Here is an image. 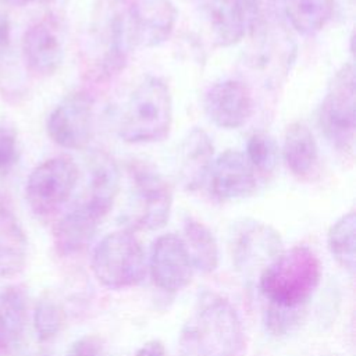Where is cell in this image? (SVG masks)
I'll list each match as a JSON object with an SVG mask.
<instances>
[{"instance_id":"6","label":"cell","mask_w":356,"mask_h":356,"mask_svg":"<svg viewBox=\"0 0 356 356\" xmlns=\"http://www.w3.org/2000/svg\"><path fill=\"white\" fill-rule=\"evenodd\" d=\"M131 193L127 221L136 229H159L165 225L172 207V191L164 177L150 164L132 161L128 165Z\"/></svg>"},{"instance_id":"29","label":"cell","mask_w":356,"mask_h":356,"mask_svg":"<svg viewBox=\"0 0 356 356\" xmlns=\"http://www.w3.org/2000/svg\"><path fill=\"white\" fill-rule=\"evenodd\" d=\"M18 160L17 131L8 121L0 122V178L6 177Z\"/></svg>"},{"instance_id":"2","label":"cell","mask_w":356,"mask_h":356,"mask_svg":"<svg viewBox=\"0 0 356 356\" xmlns=\"http://www.w3.org/2000/svg\"><path fill=\"white\" fill-rule=\"evenodd\" d=\"M185 356H239L243 328L235 307L222 296L206 292L181 337Z\"/></svg>"},{"instance_id":"15","label":"cell","mask_w":356,"mask_h":356,"mask_svg":"<svg viewBox=\"0 0 356 356\" xmlns=\"http://www.w3.org/2000/svg\"><path fill=\"white\" fill-rule=\"evenodd\" d=\"M193 266L184 243L175 234L159 236L150 253V273L153 282L167 292L184 289L192 278Z\"/></svg>"},{"instance_id":"4","label":"cell","mask_w":356,"mask_h":356,"mask_svg":"<svg viewBox=\"0 0 356 356\" xmlns=\"http://www.w3.org/2000/svg\"><path fill=\"white\" fill-rule=\"evenodd\" d=\"M172 124V97L168 83L147 75L132 90L118 125L127 143H153L168 136Z\"/></svg>"},{"instance_id":"12","label":"cell","mask_w":356,"mask_h":356,"mask_svg":"<svg viewBox=\"0 0 356 356\" xmlns=\"http://www.w3.org/2000/svg\"><path fill=\"white\" fill-rule=\"evenodd\" d=\"M253 44L250 49V64L260 71L267 83L277 85L291 70L296 46L281 26L266 25L259 21L252 28Z\"/></svg>"},{"instance_id":"17","label":"cell","mask_w":356,"mask_h":356,"mask_svg":"<svg viewBox=\"0 0 356 356\" xmlns=\"http://www.w3.org/2000/svg\"><path fill=\"white\" fill-rule=\"evenodd\" d=\"M104 217L106 214L86 200L67 211L57 221L53 231L57 253L61 256H72L86 249Z\"/></svg>"},{"instance_id":"26","label":"cell","mask_w":356,"mask_h":356,"mask_svg":"<svg viewBox=\"0 0 356 356\" xmlns=\"http://www.w3.org/2000/svg\"><path fill=\"white\" fill-rule=\"evenodd\" d=\"M328 249L332 257L349 273L356 266V214L349 211L339 217L328 231Z\"/></svg>"},{"instance_id":"28","label":"cell","mask_w":356,"mask_h":356,"mask_svg":"<svg viewBox=\"0 0 356 356\" xmlns=\"http://www.w3.org/2000/svg\"><path fill=\"white\" fill-rule=\"evenodd\" d=\"M64 324V312L51 298H42L33 312V327L38 339L44 342L54 338Z\"/></svg>"},{"instance_id":"18","label":"cell","mask_w":356,"mask_h":356,"mask_svg":"<svg viewBox=\"0 0 356 356\" xmlns=\"http://www.w3.org/2000/svg\"><path fill=\"white\" fill-rule=\"evenodd\" d=\"M177 15L171 0H135L132 8L135 49L163 44L174 31Z\"/></svg>"},{"instance_id":"32","label":"cell","mask_w":356,"mask_h":356,"mask_svg":"<svg viewBox=\"0 0 356 356\" xmlns=\"http://www.w3.org/2000/svg\"><path fill=\"white\" fill-rule=\"evenodd\" d=\"M7 0H0V46L6 44L8 38V14L6 7Z\"/></svg>"},{"instance_id":"33","label":"cell","mask_w":356,"mask_h":356,"mask_svg":"<svg viewBox=\"0 0 356 356\" xmlns=\"http://www.w3.org/2000/svg\"><path fill=\"white\" fill-rule=\"evenodd\" d=\"M11 1H15V3H38V4H43V3H50L51 0H11Z\"/></svg>"},{"instance_id":"16","label":"cell","mask_w":356,"mask_h":356,"mask_svg":"<svg viewBox=\"0 0 356 356\" xmlns=\"http://www.w3.org/2000/svg\"><path fill=\"white\" fill-rule=\"evenodd\" d=\"M211 193L220 200H236L250 196L257 185V178L245 154L225 150L214 159L209 178Z\"/></svg>"},{"instance_id":"30","label":"cell","mask_w":356,"mask_h":356,"mask_svg":"<svg viewBox=\"0 0 356 356\" xmlns=\"http://www.w3.org/2000/svg\"><path fill=\"white\" fill-rule=\"evenodd\" d=\"M67 356H100V346L95 337H82L68 349Z\"/></svg>"},{"instance_id":"24","label":"cell","mask_w":356,"mask_h":356,"mask_svg":"<svg viewBox=\"0 0 356 356\" xmlns=\"http://www.w3.org/2000/svg\"><path fill=\"white\" fill-rule=\"evenodd\" d=\"M291 26L300 35L312 36L331 19L335 0H282Z\"/></svg>"},{"instance_id":"20","label":"cell","mask_w":356,"mask_h":356,"mask_svg":"<svg viewBox=\"0 0 356 356\" xmlns=\"http://www.w3.org/2000/svg\"><path fill=\"white\" fill-rule=\"evenodd\" d=\"M28 321V300L21 285L0 292V352L13 355L22 343Z\"/></svg>"},{"instance_id":"14","label":"cell","mask_w":356,"mask_h":356,"mask_svg":"<svg viewBox=\"0 0 356 356\" xmlns=\"http://www.w3.org/2000/svg\"><path fill=\"white\" fill-rule=\"evenodd\" d=\"M203 107L216 127L236 129L246 124L253 113L252 92L241 81L224 79L209 88Z\"/></svg>"},{"instance_id":"23","label":"cell","mask_w":356,"mask_h":356,"mask_svg":"<svg viewBox=\"0 0 356 356\" xmlns=\"http://www.w3.org/2000/svg\"><path fill=\"white\" fill-rule=\"evenodd\" d=\"M317 143L310 128L295 121L288 125L284 136L282 157L289 171L296 177L307 175L317 163Z\"/></svg>"},{"instance_id":"13","label":"cell","mask_w":356,"mask_h":356,"mask_svg":"<svg viewBox=\"0 0 356 356\" xmlns=\"http://www.w3.org/2000/svg\"><path fill=\"white\" fill-rule=\"evenodd\" d=\"M22 57L26 67L39 74L56 72L64 60V31L60 21L46 15L31 25L21 42Z\"/></svg>"},{"instance_id":"9","label":"cell","mask_w":356,"mask_h":356,"mask_svg":"<svg viewBox=\"0 0 356 356\" xmlns=\"http://www.w3.org/2000/svg\"><path fill=\"white\" fill-rule=\"evenodd\" d=\"M93 100L85 92L65 96L47 118L50 139L64 149H85L93 138Z\"/></svg>"},{"instance_id":"1","label":"cell","mask_w":356,"mask_h":356,"mask_svg":"<svg viewBox=\"0 0 356 356\" xmlns=\"http://www.w3.org/2000/svg\"><path fill=\"white\" fill-rule=\"evenodd\" d=\"M134 3L135 0H97L93 6L86 53L97 79H107L124 70L135 49Z\"/></svg>"},{"instance_id":"7","label":"cell","mask_w":356,"mask_h":356,"mask_svg":"<svg viewBox=\"0 0 356 356\" xmlns=\"http://www.w3.org/2000/svg\"><path fill=\"white\" fill-rule=\"evenodd\" d=\"M355 68L342 65L332 76L318 113V124L328 142L339 152H352L355 143Z\"/></svg>"},{"instance_id":"10","label":"cell","mask_w":356,"mask_h":356,"mask_svg":"<svg viewBox=\"0 0 356 356\" xmlns=\"http://www.w3.org/2000/svg\"><path fill=\"white\" fill-rule=\"evenodd\" d=\"M232 261L246 277L261 271L282 252L280 234L270 225L245 220L232 235Z\"/></svg>"},{"instance_id":"22","label":"cell","mask_w":356,"mask_h":356,"mask_svg":"<svg viewBox=\"0 0 356 356\" xmlns=\"http://www.w3.org/2000/svg\"><path fill=\"white\" fill-rule=\"evenodd\" d=\"M26 263V238L10 206L0 200V277L18 275Z\"/></svg>"},{"instance_id":"25","label":"cell","mask_w":356,"mask_h":356,"mask_svg":"<svg viewBox=\"0 0 356 356\" xmlns=\"http://www.w3.org/2000/svg\"><path fill=\"white\" fill-rule=\"evenodd\" d=\"M184 243L193 268L211 273L218 264V246L213 232L200 221L186 218L184 224Z\"/></svg>"},{"instance_id":"27","label":"cell","mask_w":356,"mask_h":356,"mask_svg":"<svg viewBox=\"0 0 356 356\" xmlns=\"http://www.w3.org/2000/svg\"><path fill=\"white\" fill-rule=\"evenodd\" d=\"M246 160L253 168L254 174H259L263 178L274 174L278 159L280 149L275 139L266 132L253 134L246 143Z\"/></svg>"},{"instance_id":"5","label":"cell","mask_w":356,"mask_h":356,"mask_svg":"<svg viewBox=\"0 0 356 356\" xmlns=\"http://www.w3.org/2000/svg\"><path fill=\"white\" fill-rule=\"evenodd\" d=\"M92 271L97 281L108 289H122L139 284L146 273L140 242L128 229L106 235L93 250Z\"/></svg>"},{"instance_id":"21","label":"cell","mask_w":356,"mask_h":356,"mask_svg":"<svg viewBox=\"0 0 356 356\" xmlns=\"http://www.w3.org/2000/svg\"><path fill=\"white\" fill-rule=\"evenodd\" d=\"M120 168L115 160L103 150H96L89 163V185L86 202L108 214L120 191Z\"/></svg>"},{"instance_id":"3","label":"cell","mask_w":356,"mask_h":356,"mask_svg":"<svg viewBox=\"0 0 356 356\" xmlns=\"http://www.w3.org/2000/svg\"><path fill=\"white\" fill-rule=\"evenodd\" d=\"M321 278V263L307 246L282 250L259 275V286L270 307L296 312L314 293Z\"/></svg>"},{"instance_id":"8","label":"cell","mask_w":356,"mask_h":356,"mask_svg":"<svg viewBox=\"0 0 356 356\" xmlns=\"http://www.w3.org/2000/svg\"><path fill=\"white\" fill-rule=\"evenodd\" d=\"M78 167L71 157L57 156L36 165L25 188L31 210L39 217L57 213L72 195L78 182Z\"/></svg>"},{"instance_id":"19","label":"cell","mask_w":356,"mask_h":356,"mask_svg":"<svg viewBox=\"0 0 356 356\" xmlns=\"http://www.w3.org/2000/svg\"><path fill=\"white\" fill-rule=\"evenodd\" d=\"M214 145L206 131L193 128L178 149V177L186 191L199 189L209 178Z\"/></svg>"},{"instance_id":"11","label":"cell","mask_w":356,"mask_h":356,"mask_svg":"<svg viewBox=\"0 0 356 356\" xmlns=\"http://www.w3.org/2000/svg\"><path fill=\"white\" fill-rule=\"evenodd\" d=\"M202 17L217 47L239 43L260 18L257 0H206Z\"/></svg>"},{"instance_id":"31","label":"cell","mask_w":356,"mask_h":356,"mask_svg":"<svg viewBox=\"0 0 356 356\" xmlns=\"http://www.w3.org/2000/svg\"><path fill=\"white\" fill-rule=\"evenodd\" d=\"M135 356H165V349L160 341H147L143 343Z\"/></svg>"}]
</instances>
